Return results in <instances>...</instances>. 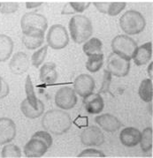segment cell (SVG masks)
<instances>
[{
	"label": "cell",
	"instance_id": "obj_1",
	"mask_svg": "<svg viewBox=\"0 0 153 158\" xmlns=\"http://www.w3.org/2000/svg\"><path fill=\"white\" fill-rule=\"evenodd\" d=\"M42 127L45 131L55 135H62L70 130L73 121L64 110L52 109L43 114Z\"/></svg>",
	"mask_w": 153,
	"mask_h": 158
},
{
	"label": "cell",
	"instance_id": "obj_2",
	"mask_svg": "<svg viewBox=\"0 0 153 158\" xmlns=\"http://www.w3.org/2000/svg\"><path fill=\"white\" fill-rule=\"evenodd\" d=\"M69 31L72 40L81 44L91 37L93 34V26L90 19L82 14H76L69 21Z\"/></svg>",
	"mask_w": 153,
	"mask_h": 158
},
{
	"label": "cell",
	"instance_id": "obj_3",
	"mask_svg": "<svg viewBox=\"0 0 153 158\" xmlns=\"http://www.w3.org/2000/svg\"><path fill=\"white\" fill-rule=\"evenodd\" d=\"M146 26V20L142 14L134 10H129L120 19L121 30L128 35H138L142 32Z\"/></svg>",
	"mask_w": 153,
	"mask_h": 158
},
{
	"label": "cell",
	"instance_id": "obj_4",
	"mask_svg": "<svg viewBox=\"0 0 153 158\" xmlns=\"http://www.w3.org/2000/svg\"><path fill=\"white\" fill-rule=\"evenodd\" d=\"M112 50L124 59L131 60L137 50V43L128 35H119L112 41Z\"/></svg>",
	"mask_w": 153,
	"mask_h": 158
},
{
	"label": "cell",
	"instance_id": "obj_5",
	"mask_svg": "<svg viewBox=\"0 0 153 158\" xmlns=\"http://www.w3.org/2000/svg\"><path fill=\"white\" fill-rule=\"evenodd\" d=\"M22 34H28L35 31H46L48 20L44 15L35 12L26 13L20 19Z\"/></svg>",
	"mask_w": 153,
	"mask_h": 158
},
{
	"label": "cell",
	"instance_id": "obj_6",
	"mask_svg": "<svg viewBox=\"0 0 153 158\" xmlns=\"http://www.w3.org/2000/svg\"><path fill=\"white\" fill-rule=\"evenodd\" d=\"M46 40L51 49L62 50L69 44V35L64 26L55 24L49 28Z\"/></svg>",
	"mask_w": 153,
	"mask_h": 158
},
{
	"label": "cell",
	"instance_id": "obj_7",
	"mask_svg": "<svg viewBox=\"0 0 153 158\" xmlns=\"http://www.w3.org/2000/svg\"><path fill=\"white\" fill-rule=\"evenodd\" d=\"M106 70L112 75L119 78L126 77L129 73L130 61L124 59L114 52L111 53L107 57Z\"/></svg>",
	"mask_w": 153,
	"mask_h": 158
},
{
	"label": "cell",
	"instance_id": "obj_8",
	"mask_svg": "<svg viewBox=\"0 0 153 158\" xmlns=\"http://www.w3.org/2000/svg\"><path fill=\"white\" fill-rule=\"evenodd\" d=\"M77 95L74 89L66 86L57 90L55 94V104L61 110H71L76 105Z\"/></svg>",
	"mask_w": 153,
	"mask_h": 158
},
{
	"label": "cell",
	"instance_id": "obj_9",
	"mask_svg": "<svg viewBox=\"0 0 153 158\" xmlns=\"http://www.w3.org/2000/svg\"><path fill=\"white\" fill-rule=\"evenodd\" d=\"M81 142L87 147H99L104 142V134L96 126L86 127L80 134Z\"/></svg>",
	"mask_w": 153,
	"mask_h": 158
},
{
	"label": "cell",
	"instance_id": "obj_10",
	"mask_svg": "<svg viewBox=\"0 0 153 158\" xmlns=\"http://www.w3.org/2000/svg\"><path fill=\"white\" fill-rule=\"evenodd\" d=\"M96 84L93 77L85 73L77 76L74 81V89L76 95L82 97H85L93 93Z\"/></svg>",
	"mask_w": 153,
	"mask_h": 158
},
{
	"label": "cell",
	"instance_id": "obj_11",
	"mask_svg": "<svg viewBox=\"0 0 153 158\" xmlns=\"http://www.w3.org/2000/svg\"><path fill=\"white\" fill-rule=\"evenodd\" d=\"M16 125L13 119L6 117L0 118V145L13 141L16 137Z\"/></svg>",
	"mask_w": 153,
	"mask_h": 158
},
{
	"label": "cell",
	"instance_id": "obj_12",
	"mask_svg": "<svg viewBox=\"0 0 153 158\" xmlns=\"http://www.w3.org/2000/svg\"><path fill=\"white\" fill-rule=\"evenodd\" d=\"M29 64V58L28 55L24 52L19 51L13 55L8 66L12 73L16 75H21L28 70Z\"/></svg>",
	"mask_w": 153,
	"mask_h": 158
},
{
	"label": "cell",
	"instance_id": "obj_13",
	"mask_svg": "<svg viewBox=\"0 0 153 158\" xmlns=\"http://www.w3.org/2000/svg\"><path fill=\"white\" fill-rule=\"evenodd\" d=\"M95 121L98 125V127L108 133H113L118 131L122 126V123L120 119L116 118L114 115L110 113L100 114L96 116Z\"/></svg>",
	"mask_w": 153,
	"mask_h": 158
},
{
	"label": "cell",
	"instance_id": "obj_14",
	"mask_svg": "<svg viewBox=\"0 0 153 158\" xmlns=\"http://www.w3.org/2000/svg\"><path fill=\"white\" fill-rule=\"evenodd\" d=\"M48 149L49 148L43 141L36 138H31L24 146L23 153L27 157H42Z\"/></svg>",
	"mask_w": 153,
	"mask_h": 158
},
{
	"label": "cell",
	"instance_id": "obj_15",
	"mask_svg": "<svg viewBox=\"0 0 153 158\" xmlns=\"http://www.w3.org/2000/svg\"><path fill=\"white\" fill-rule=\"evenodd\" d=\"M83 98V104L88 113L99 114L102 112L104 108V102L100 94L91 93Z\"/></svg>",
	"mask_w": 153,
	"mask_h": 158
},
{
	"label": "cell",
	"instance_id": "obj_16",
	"mask_svg": "<svg viewBox=\"0 0 153 158\" xmlns=\"http://www.w3.org/2000/svg\"><path fill=\"white\" fill-rule=\"evenodd\" d=\"M141 139V132L135 127H125L120 133V140L121 144L128 148H133L139 144Z\"/></svg>",
	"mask_w": 153,
	"mask_h": 158
},
{
	"label": "cell",
	"instance_id": "obj_17",
	"mask_svg": "<svg viewBox=\"0 0 153 158\" xmlns=\"http://www.w3.org/2000/svg\"><path fill=\"white\" fill-rule=\"evenodd\" d=\"M151 58H152V43L148 42L144 44L137 47V50L132 59L134 60V63L136 65L141 66L149 63L151 60Z\"/></svg>",
	"mask_w": 153,
	"mask_h": 158
},
{
	"label": "cell",
	"instance_id": "obj_18",
	"mask_svg": "<svg viewBox=\"0 0 153 158\" xmlns=\"http://www.w3.org/2000/svg\"><path fill=\"white\" fill-rule=\"evenodd\" d=\"M45 33L44 31H35L28 34H23L22 43L27 49L36 50L44 44Z\"/></svg>",
	"mask_w": 153,
	"mask_h": 158
},
{
	"label": "cell",
	"instance_id": "obj_19",
	"mask_svg": "<svg viewBox=\"0 0 153 158\" xmlns=\"http://www.w3.org/2000/svg\"><path fill=\"white\" fill-rule=\"evenodd\" d=\"M20 110L26 118L30 119H36L45 113V104L43 102L40 101L38 105L35 107L32 106L26 98L20 103Z\"/></svg>",
	"mask_w": 153,
	"mask_h": 158
},
{
	"label": "cell",
	"instance_id": "obj_20",
	"mask_svg": "<svg viewBox=\"0 0 153 158\" xmlns=\"http://www.w3.org/2000/svg\"><path fill=\"white\" fill-rule=\"evenodd\" d=\"M39 77L41 81L46 84H53L57 81V72L56 70V64L53 62H47L40 68Z\"/></svg>",
	"mask_w": 153,
	"mask_h": 158
},
{
	"label": "cell",
	"instance_id": "obj_21",
	"mask_svg": "<svg viewBox=\"0 0 153 158\" xmlns=\"http://www.w3.org/2000/svg\"><path fill=\"white\" fill-rule=\"evenodd\" d=\"M14 44L10 36L6 35H0V62L8 60L13 54Z\"/></svg>",
	"mask_w": 153,
	"mask_h": 158
},
{
	"label": "cell",
	"instance_id": "obj_22",
	"mask_svg": "<svg viewBox=\"0 0 153 158\" xmlns=\"http://www.w3.org/2000/svg\"><path fill=\"white\" fill-rule=\"evenodd\" d=\"M138 94L140 98L145 102H151L153 98V84L152 80L144 79L141 82L138 89Z\"/></svg>",
	"mask_w": 153,
	"mask_h": 158
},
{
	"label": "cell",
	"instance_id": "obj_23",
	"mask_svg": "<svg viewBox=\"0 0 153 158\" xmlns=\"http://www.w3.org/2000/svg\"><path fill=\"white\" fill-rule=\"evenodd\" d=\"M103 44L98 38L93 37L87 40L83 47V51L86 56H91L94 54L103 53Z\"/></svg>",
	"mask_w": 153,
	"mask_h": 158
},
{
	"label": "cell",
	"instance_id": "obj_24",
	"mask_svg": "<svg viewBox=\"0 0 153 158\" xmlns=\"http://www.w3.org/2000/svg\"><path fill=\"white\" fill-rule=\"evenodd\" d=\"M141 149L143 152L151 150L153 145V130L151 127H146L142 133H141V139L139 142Z\"/></svg>",
	"mask_w": 153,
	"mask_h": 158
},
{
	"label": "cell",
	"instance_id": "obj_25",
	"mask_svg": "<svg viewBox=\"0 0 153 158\" xmlns=\"http://www.w3.org/2000/svg\"><path fill=\"white\" fill-rule=\"evenodd\" d=\"M103 64H104V54L98 53V54L89 56L85 66L86 69L90 73H96L102 68Z\"/></svg>",
	"mask_w": 153,
	"mask_h": 158
},
{
	"label": "cell",
	"instance_id": "obj_26",
	"mask_svg": "<svg viewBox=\"0 0 153 158\" xmlns=\"http://www.w3.org/2000/svg\"><path fill=\"white\" fill-rule=\"evenodd\" d=\"M25 92L26 95H27V100L28 101V102L32 105L36 107L39 104V102L41 100H39L38 98L36 97V93H35V89H34V86H33L32 80L31 77L29 75L27 76L25 81Z\"/></svg>",
	"mask_w": 153,
	"mask_h": 158
},
{
	"label": "cell",
	"instance_id": "obj_27",
	"mask_svg": "<svg viewBox=\"0 0 153 158\" xmlns=\"http://www.w3.org/2000/svg\"><path fill=\"white\" fill-rule=\"evenodd\" d=\"M21 156V150L19 147L13 143H7L2 149L1 157L19 158Z\"/></svg>",
	"mask_w": 153,
	"mask_h": 158
},
{
	"label": "cell",
	"instance_id": "obj_28",
	"mask_svg": "<svg viewBox=\"0 0 153 158\" xmlns=\"http://www.w3.org/2000/svg\"><path fill=\"white\" fill-rule=\"evenodd\" d=\"M48 47H49L48 45H44L36 52H34V54L31 57V64L33 66H35L36 68H38L39 66L44 63L46 55H47Z\"/></svg>",
	"mask_w": 153,
	"mask_h": 158
},
{
	"label": "cell",
	"instance_id": "obj_29",
	"mask_svg": "<svg viewBox=\"0 0 153 158\" xmlns=\"http://www.w3.org/2000/svg\"><path fill=\"white\" fill-rule=\"evenodd\" d=\"M127 4L125 2H116V3H107L105 14L109 16H117L126 8Z\"/></svg>",
	"mask_w": 153,
	"mask_h": 158
},
{
	"label": "cell",
	"instance_id": "obj_30",
	"mask_svg": "<svg viewBox=\"0 0 153 158\" xmlns=\"http://www.w3.org/2000/svg\"><path fill=\"white\" fill-rule=\"evenodd\" d=\"M31 138H36V139H40L41 141L45 143L49 148H51V145H52V142H53L51 135L47 131H38V132L34 133Z\"/></svg>",
	"mask_w": 153,
	"mask_h": 158
},
{
	"label": "cell",
	"instance_id": "obj_31",
	"mask_svg": "<svg viewBox=\"0 0 153 158\" xmlns=\"http://www.w3.org/2000/svg\"><path fill=\"white\" fill-rule=\"evenodd\" d=\"M112 76L113 75L106 69L104 71V79H103L102 86L98 91V94H105V93L110 92V85H111V81H112Z\"/></svg>",
	"mask_w": 153,
	"mask_h": 158
},
{
	"label": "cell",
	"instance_id": "obj_32",
	"mask_svg": "<svg viewBox=\"0 0 153 158\" xmlns=\"http://www.w3.org/2000/svg\"><path fill=\"white\" fill-rule=\"evenodd\" d=\"M77 157H105L104 153L95 148H88L82 151Z\"/></svg>",
	"mask_w": 153,
	"mask_h": 158
},
{
	"label": "cell",
	"instance_id": "obj_33",
	"mask_svg": "<svg viewBox=\"0 0 153 158\" xmlns=\"http://www.w3.org/2000/svg\"><path fill=\"white\" fill-rule=\"evenodd\" d=\"M19 9L18 3H3L0 6V12L3 14H11Z\"/></svg>",
	"mask_w": 153,
	"mask_h": 158
},
{
	"label": "cell",
	"instance_id": "obj_34",
	"mask_svg": "<svg viewBox=\"0 0 153 158\" xmlns=\"http://www.w3.org/2000/svg\"><path fill=\"white\" fill-rule=\"evenodd\" d=\"M70 6L74 11V13H82L89 8L90 3L89 2H72L70 3Z\"/></svg>",
	"mask_w": 153,
	"mask_h": 158
},
{
	"label": "cell",
	"instance_id": "obj_35",
	"mask_svg": "<svg viewBox=\"0 0 153 158\" xmlns=\"http://www.w3.org/2000/svg\"><path fill=\"white\" fill-rule=\"evenodd\" d=\"M10 93V88L8 83L4 80V78L0 77V99L6 98Z\"/></svg>",
	"mask_w": 153,
	"mask_h": 158
},
{
	"label": "cell",
	"instance_id": "obj_36",
	"mask_svg": "<svg viewBox=\"0 0 153 158\" xmlns=\"http://www.w3.org/2000/svg\"><path fill=\"white\" fill-rule=\"evenodd\" d=\"M74 124L78 127H86L88 126V118L86 117H79L75 119Z\"/></svg>",
	"mask_w": 153,
	"mask_h": 158
},
{
	"label": "cell",
	"instance_id": "obj_37",
	"mask_svg": "<svg viewBox=\"0 0 153 158\" xmlns=\"http://www.w3.org/2000/svg\"><path fill=\"white\" fill-rule=\"evenodd\" d=\"M74 11L73 10V8L70 6V3L66 4L62 10V14H66V15H69V14H74Z\"/></svg>",
	"mask_w": 153,
	"mask_h": 158
},
{
	"label": "cell",
	"instance_id": "obj_38",
	"mask_svg": "<svg viewBox=\"0 0 153 158\" xmlns=\"http://www.w3.org/2000/svg\"><path fill=\"white\" fill-rule=\"evenodd\" d=\"M42 6L41 2H27L26 3V6L28 9H32V8H36Z\"/></svg>",
	"mask_w": 153,
	"mask_h": 158
},
{
	"label": "cell",
	"instance_id": "obj_39",
	"mask_svg": "<svg viewBox=\"0 0 153 158\" xmlns=\"http://www.w3.org/2000/svg\"><path fill=\"white\" fill-rule=\"evenodd\" d=\"M153 63L152 62H151L150 63V65L148 66V74L150 75V79L151 80H152L153 78Z\"/></svg>",
	"mask_w": 153,
	"mask_h": 158
}]
</instances>
